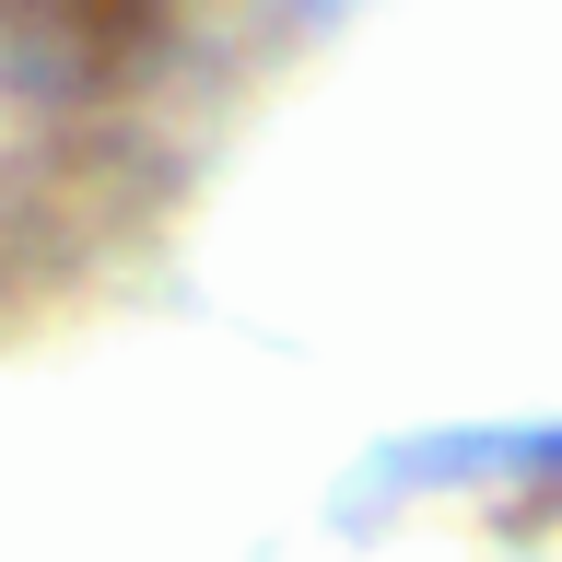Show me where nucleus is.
I'll list each match as a JSON object with an SVG mask.
<instances>
[{"mask_svg":"<svg viewBox=\"0 0 562 562\" xmlns=\"http://www.w3.org/2000/svg\"><path fill=\"white\" fill-rule=\"evenodd\" d=\"M12 24H35L47 47H70V59H117V47L176 24V0H12Z\"/></svg>","mask_w":562,"mask_h":562,"instance_id":"1","label":"nucleus"}]
</instances>
